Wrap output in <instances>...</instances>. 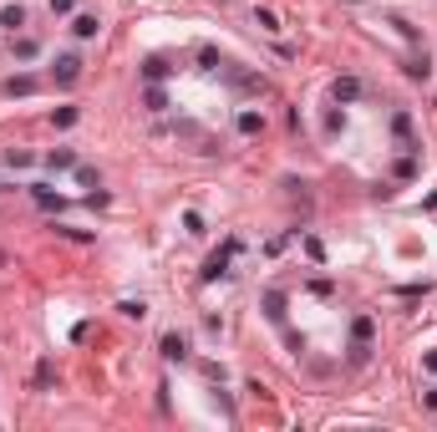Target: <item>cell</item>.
Instances as JSON below:
<instances>
[{"label": "cell", "instance_id": "25", "mask_svg": "<svg viewBox=\"0 0 437 432\" xmlns=\"http://www.w3.org/2000/svg\"><path fill=\"white\" fill-rule=\"evenodd\" d=\"M305 254H311V259H315V265H320V259H325V244L315 240V234H311V240H305Z\"/></svg>", "mask_w": 437, "mask_h": 432}, {"label": "cell", "instance_id": "20", "mask_svg": "<svg viewBox=\"0 0 437 432\" xmlns=\"http://www.w3.org/2000/svg\"><path fill=\"white\" fill-rule=\"evenodd\" d=\"M6 163H11V168H31V163H36V158H31V153H26V148H11V153H6Z\"/></svg>", "mask_w": 437, "mask_h": 432}, {"label": "cell", "instance_id": "11", "mask_svg": "<svg viewBox=\"0 0 437 432\" xmlns=\"http://www.w3.org/2000/svg\"><path fill=\"white\" fill-rule=\"evenodd\" d=\"M46 168H51V173H61V168H77V153H72V148H51V153H46Z\"/></svg>", "mask_w": 437, "mask_h": 432}, {"label": "cell", "instance_id": "12", "mask_svg": "<svg viewBox=\"0 0 437 432\" xmlns=\"http://www.w3.org/2000/svg\"><path fill=\"white\" fill-rule=\"evenodd\" d=\"M31 199H36L41 209H67V199H61V193H56V188H41V183L31 188Z\"/></svg>", "mask_w": 437, "mask_h": 432}, {"label": "cell", "instance_id": "7", "mask_svg": "<svg viewBox=\"0 0 437 432\" xmlns=\"http://www.w3.org/2000/svg\"><path fill=\"white\" fill-rule=\"evenodd\" d=\"M259 306H265V315L280 326V320H285V290H265V300H259Z\"/></svg>", "mask_w": 437, "mask_h": 432}, {"label": "cell", "instance_id": "27", "mask_svg": "<svg viewBox=\"0 0 437 432\" xmlns=\"http://www.w3.org/2000/svg\"><path fill=\"white\" fill-rule=\"evenodd\" d=\"M199 61H204V72H214V67H224V61H218V51H209V46L199 51Z\"/></svg>", "mask_w": 437, "mask_h": 432}, {"label": "cell", "instance_id": "30", "mask_svg": "<svg viewBox=\"0 0 437 432\" xmlns=\"http://www.w3.org/2000/svg\"><path fill=\"white\" fill-rule=\"evenodd\" d=\"M422 407H427V412H437V386H432V392H422Z\"/></svg>", "mask_w": 437, "mask_h": 432}, {"label": "cell", "instance_id": "21", "mask_svg": "<svg viewBox=\"0 0 437 432\" xmlns=\"http://www.w3.org/2000/svg\"><path fill=\"white\" fill-rule=\"evenodd\" d=\"M51 122H56V127H72V122H77V107H56Z\"/></svg>", "mask_w": 437, "mask_h": 432}, {"label": "cell", "instance_id": "5", "mask_svg": "<svg viewBox=\"0 0 437 432\" xmlns=\"http://www.w3.org/2000/svg\"><path fill=\"white\" fill-rule=\"evenodd\" d=\"M391 138H397L407 153H417V143H412V117L407 112H391Z\"/></svg>", "mask_w": 437, "mask_h": 432}, {"label": "cell", "instance_id": "16", "mask_svg": "<svg viewBox=\"0 0 437 432\" xmlns=\"http://www.w3.org/2000/svg\"><path fill=\"white\" fill-rule=\"evenodd\" d=\"M371 336H377V320H371V315H356V320H351V341H371Z\"/></svg>", "mask_w": 437, "mask_h": 432}, {"label": "cell", "instance_id": "22", "mask_svg": "<svg viewBox=\"0 0 437 432\" xmlns=\"http://www.w3.org/2000/svg\"><path fill=\"white\" fill-rule=\"evenodd\" d=\"M51 377H56V366L41 361V366H36V386H51Z\"/></svg>", "mask_w": 437, "mask_h": 432}, {"label": "cell", "instance_id": "23", "mask_svg": "<svg viewBox=\"0 0 437 432\" xmlns=\"http://www.w3.org/2000/svg\"><path fill=\"white\" fill-rule=\"evenodd\" d=\"M254 26H265V31H280V20H275V11H254Z\"/></svg>", "mask_w": 437, "mask_h": 432}, {"label": "cell", "instance_id": "18", "mask_svg": "<svg viewBox=\"0 0 437 432\" xmlns=\"http://www.w3.org/2000/svg\"><path fill=\"white\" fill-rule=\"evenodd\" d=\"M391 173H397V178H417V158H412V153H402L397 163H391Z\"/></svg>", "mask_w": 437, "mask_h": 432}, {"label": "cell", "instance_id": "17", "mask_svg": "<svg viewBox=\"0 0 437 432\" xmlns=\"http://www.w3.org/2000/svg\"><path fill=\"white\" fill-rule=\"evenodd\" d=\"M143 102H148V112H163V107H168V97H163V86H158V81H152L148 92H143Z\"/></svg>", "mask_w": 437, "mask_h": 432}, {"label": "cell", "instance_id": "13", "mask_svg": "<svg viewBox=\"0 0 437 432\" xmlns=\"http://www.w3.org/2000/svg\"><path fill=\"white\" fill-rule=\"evenodd\" d=\"M97 31H102V20H97V15H77V20H72V36H81V41H92Z\"/></svg>", "mask_w": 437, "mask_h": 432}, {"label": "cell", "instance_id": "10", "mask_svg": "<svg viewBox=\"0 0 437 432\" xmlns=\"http://www.w3.org/2000/svg\"><path fill=\"white\" fill-rule=\"evenodd\" d=\"M402 72H407L412 81H422V77L432 72V61H427V51H417V56H407V61H402Z\"/></svg>", "mask_w": 437, "mask_h": 432}, {"label": "cell", "instance_id": "24", "mask_svg": "<svg viewBox=\"0 0 437 432\" xmlns=\"http://www.w3.org/2000/svg\"><path fill=\"white\" fill-rule=\"evenodd\" d=\"M183 229H188V234H204V214L188 209V214H183Z\"/></svg>", "mask_w": 437, "mask_h": 432}, {"label": "cell", "instance_id": "2", "mask_svg": "<svg viewBox=\"0 0 437 432\" xmlns=\"http://www.w3.org/2000/svg\"><path fill=\"white\" fill-rule=\"evenodd\" d=\"M51 81H56V86H77V81H81V56H56Z\"/></svg>", "mask_w": 437, "mask_h": 432}, {"label": "cell", "instance_id": "8", "mask_svg": "<svg viewBox=\"0 0 437 432\" xmlns=\"http://www.w3.org/2000/svg\"><path fill=\"white\" fill-rule=\"evenodd\" d=\"M11 56H15V61H36V56H41V41H36V36L11 41Z\"/></svg>", "mask_w": 437, "mask_h": 432}, {"label": "cell", "instance_id": "4", "mask_svg": "<svg viewBox=\"0 0 437 432\" xmlns=\"http://www.w3.org/2000/svg\"><path fill=\"white\" fill-rule=\"evenodd\" d=\"M158 351H163V361H188V336L168 331V336L158 341Z\"/></svg>", "mask_w": 437, "mask_h": 432}, {"label": "cell", "instance_id": "14", "mask_svg": "<svg viewBox=\"0 0 437 432\" xmlns=\"http://www.w3.org/2000/svg\"><path fill=\"white\" fill-rule=\"evenodd\" d=\"M168 72H173V67H168V56H148V61H143V77H148V81H163Z\"/></svg>", "mask_w": 437, "mask_h": 432}, {"label": "cell", "instance_id": "19", "mask_svg": "<svg viewBox=\"0 0 437 432\" xmlns=\"http://www.w3.org/2000/svg\"><path fill=\"white\" fill-rule=\"evenodd\" d=\"M117 310H122L127 320H143V315H148V306H143V300H122V306H117Z\"/></svg>", "mask_w": 437, "mask_h": 432}, {"label": "cell", "instance_id": "28", "mask_svg": "<svg viewBox=\"0 0 437 432\" xmlns=\"http://www.w3.org/2000/svg\"><path fill=\"white\" fill-rule=\"evenodd\" d=\"M77 11V0H51V15H72Z\"/></svg>", "mask_w": 437, "mask_h": 432}, {"label": "cell", "instance_id": "26", "mask_svg": "<svg viewBox=\"0 0 437 432\" xmlns=\"http://www.w3.org/2000/svg\"><path fill=\"white\" fill-rule=\"evenodd\" d=\"M77 178H81L86 188H102V183H97V168H81V163H77Z\"/></svg>", "mask_w": 437, "mask_h": 432}, {"label": "cell", "instance_id": "6", "mask_svg": "<svg viewBox=\"0 0 437 432\" xmlns=\"http://www.w3.org/2000/svg\"><path fill=\"white\" fill-rule=\"evenodd\" d=\"M239 133H244V138H259V133H265V112L244 107V112H239Z\"/></svg>", "mask_w": 437, "mask_h": 432}, {"label": "cell", "instance_id": "3", "mask_svg": "<svg viewBox=\"0 0 437 432\" xmlns=\"http://www.w3.org/2000/svg\"><path fill=\"white\" fill-rule=\"evenodd\" d=\"M361 92H366V86H361V77H336V81H331V97H336V107H346V102H361Z\"/></svg>", "mask_w": 437, "mask_h": 432}, {"label": "cell", "instance_id": "9", "mask_svg": "<svg viewBox=\"0 0 437 432\" xmlns=\"http://www.w3.org/2000/svg\"><path fill=\"white\" fill-rule=\"evenodd\" d=\"M0 26L20 31V26H26V6H15V0H11V6H0Z\"/></svg>", "mask_w": 437, "mask_h": 432}, {"label": "cell", "instance_id": "1", "mask_svg": "<svg viewBox=\"0 0 437 432\" xmlns=\"http://www.w3.org/2000/svg\"><path fill=\"white\" fill-rule=\"evenodd\" d=\"M234 254H239V240H229L224 249H214V254H209V265H204V285H214V280H224V275H229V259H234Z\"/></svg>", "mask_w": 437, "mask_h": 432}, {"label": "cell", "instance_id": "15", "mask_svg": "<svg viewBox=\"0 0 437 432\" xmlns=\"http://www.w3.org/2000/svg\"><path fill=\"white\" fill-rule=\"evenodd\" d=\"M36 92V77H11L6 81V97H31Z\"/></svg>", "mask_w": 437, "mask_h": 432}, {"label": "cell", "instance_id": "29", "mask_svg": "<svg viewBox=\"0 0 437 432\" xmlns=\"http://www.w3.org/2000/svg\"><path fill=\"white\" fill-rule=\"evenodd\" d=\"M422 372H427V377H437V351H427V356H422Z\"/></svg>", "mask_w": 437, "mask_h": 432}]
</instances>
